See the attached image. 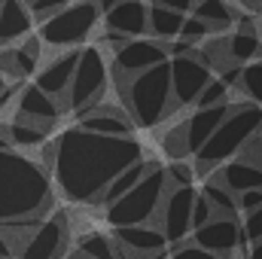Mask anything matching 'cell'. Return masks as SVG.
<instances>
[{"label": "cell", "mask_w": 262, "mask_h": 259, "mask_svg": "<svg viewBox=\"0 0 262 259\" xmlns=\"http://www.w3.org/2000/svg\"><path fill=\"white\" fill-rule=\"evenodd\" d=\"M143 162L134 137H101L82 128L61 131L46 143V171L52 186L73 204H98L104 189L131 165Z\"/></svg>", "instance_id": "obj_1"}, {"label": "cell", "mask_w": 262, "mask_h": 259, "mask_svg": "<svg viewBox=\"0 0 262 259\" xmlns=\"http://www.w3.org/2000/svg\"><path fill=\"white\" fill-rule=\"evenodd\" d=\"M55 207V186L43 162L18 149L0 153V226L40 223Z\"/></svg>", "instance_id": "obj_2"}, {"label": "cell", "mask_w": 262, "mask_h": 259, "mask_svg": "<svg viewBox=\"0 0 262 259\" xmlns=\"http://www.w3.org/2000/svg\"><path fill=\"white\" fill-rule=\"evenodd\" d=\"M262 134V107L256 104H232L229 116L220 122V128L210 134V140L195 153V174H210L220 165L232 162L238 153H244Z\"/></svg>", "instance_id": "obj_3"}, {"label": "cell", "mask_w": 262, "mask_h": 259, "mask_svg": "<svg viewBox=\"0 0 262 259\" xmlns=\"http://www.w3.org/2000/svg\"><path fill=\"white\" fill-rule=\"evenodd\" d=\"M119 85H122L125 113H128V119L134 125L152 128L171 113V73H168V61L149 67V70H143L137 76L119 79Z\"/></svg>", "instance_id": "obj_4"}, {"label": "cell", "mask_w": 262, "mask_h": 259, "mask_svg": "<svg viewBox=\"0 0 262 259\" xmlns=\"http://www.w3.org/2000/svg\"><path fill=\"white\" fill-rule=\"evenodd\" d=\"M168 192V180L165 171L159 165H152L146 171V177L125 192L119 201H113L107 207V223L113 229H128V226H152L162 207V198Z\"/></svg>", "instance_id": "obj_5"}, {"label": "cell", "mask_w": 262, "mask_h": 259, "mask_svg": "<svg viewBox=\"0 0 262 259\" xmlns=\"http://www.w3.org/2000/svg\"><path fill=\"white\" fill-rule=\"evenodd\" d=\"M98 18L101 12L95 0H73L70 6H64L61 12H55L49 21L40 25V40L55 49H76L82 40H89Z\"/></svg>", "instance_id": "obj_6"}, {"label": "cell", "mask_w": 262, "mask_h": 259, "mask_svg": "<svg viewBox=\"0 0 262 259\" xmlns=\"http://www.w3.org/2000/svg\"><path fill=\"white\" fill-rule=\"evenodd\" d=\"M104 85H107V61H104V52L98 46L79 49V58H76L73 76H70V89H67V95H64L67 107L76 116L85 113L89 107L101 104Z\"/></svg>", "instance_id": "obj_7"}, {"label": "cell", "mask_w": 262, "mask_h": 259, "mask_svg": "<svg viewBox=\"0 0 262 259\" xmlns=\"http://www.w3.org/2000/svg\"><path fill=\"white\" fill-rule=\"evenodd\" d=\"M70 247V226H67V213H49L46 220L37 223V229L25 238V244L18 247V259H64Z\"/></svg>", "instance_id": "obj_8"}, {"label": "cell", "mask_w": 262, "mask_h": 259, "mask_svg": "<svg viewBox=\"0 0 262 259\" xmlns=\"http://www.w3.org/2000/svg\"><path fill=\"white\" fill-rule=\"evenodd\" d=\"M168 73H171V110L189 107L195 104L201 89L213 79L210 67L195 55H180V58H168Z\"/></svg>", "instance_id": "obj_9"}, {"label": "cell", "mask_w": 262, "mask_h": 259, "mask_svg": "<svg viewBox=\"0 0 262 259\" xmlns=\"http://www.w3.org/2000/svg\"><path fill=\"white\" fill-rule=\"evenodd\" d=\"M192 186H168V192L162 198L159 207V229L165 235L168 244H180L186 241V235L192 232V201H195Z\"/></svg>", "instance_id": "obj_10"}, {"label": "cell", "mask_w": 262, "mask_h": 259, "mask_svg": "<svg viewBox=\"0 0 262 259\" xmlns=\"http://www.w3.org/2000/svg\"><path fill=\"white\" fill-rule=\"evenodd\" d=\"M192 244L220 259H229L241 247V223L235 217H213L192 232Z\"/></svg>", "instance_id": "obj_11"}, {"label": "cell", "mask_w": 262, "mask_h": 259, "mask_svg": "<svg viewBox=\"0 0 262 259\" xmlns=\"http://www.w3.org/2000/svg\"><path fill=\"white\" fill-rule=\"evenodd\" d=\"M168 61V46L159 43V40H128L122 49H116V76L119 79H128L137 76L143 70L156 64H165Z\"/></svg>", "instance_id": "obj_12"}, {"label": "cell", "mask_w": 262, "mask_h": 259, "mask_svg": "<svg viewBox=\"0 0 262 259\" xmlns=\"http://www.w3.org/2000/svg\"><path fill=\"white\" fill-rule=\"evenodd\" d=\"M61 116V104L55 98H49L46 92H40L34 82L21 85L18 101H15V119H25L31 125H40L43 131H52V125Z\"/></svg>", "instance_id": "obj_13"}, {"label": "cell", "mask_w": 262, "mask_h": 259, "mask_svg": "<svg viewBox=\"0 0 262 259\" xmlns=\"http://www.w3.org/2000/svg\"><path fill=\"white\" fill-rule=\"evenodd\" d=\"M113 244L122 253H134L143 259H156L168 250V241L159 226H128V229H113Z\"/></svg>", "instance_id": "obj_14"}, {"label": "cell", "mask_w": 262, "mask_h": 259, "mask_svg": "<svg viewBox=\"0 0 262 259\" xmlns=\"http://www.w3.org/2000/svg\"><path fill=\"white\" fill-rule=\"evenodd\" d=\"M76 128L101 134V137H131L134 122L128 119L125 110H119V107H113V104H95V107H89L85 113H79Z\"/></svg>", "instance_id": "obj_15"}, {"label": "cell", "mask_w": 262, "mask_h": 259, "mask_svg": "<svg viewBox=\"0 0 262 259\" xmlns=\"http://www.w3.org/2000/svg\"><path fill=\"white\" fill-rule=\"evenodd\" d=\"M76 58H79V49H67V52H58L46 67L37 70V89L46 92L49 98H64L67 89H70V76H73V67H76Z\"/></svg>", "instance_id": "obj_16"}, {"label": "cell", "mask_w": 262, "mask_h": 259, "mask_svg": "<svg viewBox=\"0 0 262 259\" xmlns=\"http://www.w3.org/2000/svg\"><path fill=\"white\" fill-rule=\"evenodd\" d=\"M213 180H220L232 195L262 189V165L259 162H250V159H232V162L216 168Z\"/></svg>", "instance_id": "obj_17"}, {"label": "cell", "mask_w": 262, "mask_h": 259, "mask_svg": "<svg viewBox=\"0 0 262 259\" xmlns=\"http://www.w3.org/2000/svg\"><path fill=\"white\" fill-rule=\"evenodd\" d=\"M146 15H149V6L143 0H119L104 18H107V31H116L131 40L146 34Z\"/></svg>", "instance_id": "obj_18"}, {"label": "cell", "mask_w": 262, "mask_h": 259, "mask_svg": "<svg viewBox=\"0 0 262 259\" xmlns=\"http://www.w3.org/2000/svg\"><path fill=\"white\" fill-rule=\"evenodd\" d=\"M31 28H34V18H31V9L25 0H3L0 6V49H6L9 43L21 40V37H31Z\"/></svg>", "instance_id": "obj_19"}, {"label": "cell", "mask_w": 262, "mask_h": 259, "mask_svg": "<svg viewBox=\"0 0 262 259\" xmlns=\"http://www.w3.org/2000/svg\"><path fill=\"white\" fill-rule=\"evenodd\" d=\"M256 58H262V40L256 31H235L232 37H226V67L229 61L244 64Z\"/></svg>", "instance_id": "obj_20"}, {"label": "cell", "mask_w": 262, "mask_h": 259, "mask_svg": "<svg viewBox=\"0 0 262 259\" xmlns=\"http://www.w3.org/2000/svg\"><path fill=\"white\" fill-rule=\"evenodd\" d=\"M192 15L210 28V34L213 31H226V28L235 25V12H232V6L226 0H195Z\"/></svg>", "instance_id": "obj_21"}, {"label": "cell", "mask_w": 262, "mask_h": 259, "mask_svg": "<svg viewBox=\"0 0 262 259\" xmlns=\"http://www.w3.org/2000/svg\"><path fill=\"white\" fill-rule=\"evenodd\" d=\"M183 18H186V15L171 12V9H165V6H149V15H146V31H149L152 37H159V43H162V40H168V43H171L174 37H180Z\"/></svg>", "instance_id": "obj_22"}, {"label": "cell", "mask_w": 262, "mask_h": 259, "mask_svg": "<svg viewBox=\"0 0 262 259\" xmlns=\"http://www.w3.org/2000/svg\"><path fill=\"white\" fill-rule=\"evenodd\" d=\"M152 165H156V162H146V159H143V162L131 165L128 171H122V174H119V177H116V180H113V183H110V186L104 189V195H101V201H98V204L110 207L113 201H119L122 195L131 192V189H134V186H137V183H140V180L146 177V171H149Z\"/></svg>", "instance_id": "obj_23"}, {"label": "cell", "mask_w": 262, "mask_h": 259, "mask_svg": "<svg viewBox=\"0 0 262 259\" xmlns=\"http://www.w3.org/2000/svg\"><path fill=\"white\" fill-rule=\"evenodd\" d=\"M37 64H40V40L37 37H25L21 46L12 49V79L34 76Z\"/></svg>", "instance_id": "obj_24"}, {"label": "cell", "mask_w": 262, "mask_h": 259, "mask_svg": "<svg viewBox=\"0 0 262 259\" xmlns=\"http://www.w3.org/2000/svg\"><path fill=\"white\" fill-rule=\"evenodd\" d=\"M46 137H49V131H43L40 125H31V122H25V119L6 122V140H9V146L34 149V146H43Z\"/></svg>", "instance_id": "obj_25"}, {"label": "cell", "mask_w": 262, "mask_h": 259, "mask_svg": "<svg viewBox=\"0 0 262 259\" xmlns=\"http://www.w3.org/2000/svg\"><path fill=\"white\" fill-rule=\"evenodd\" d=\"M201 195L207 198V204L213 207V217H235V210H238V201H235V195L229 192L220 180H207L204 186H201Z\"/></svg>", "instance_id": "obj_26"}, {"label": "cell", "mask_w": 262, "mask_h": 259, "mask_svg": "<svg viewBox=\"0 0 262 259\" xmlns=\"http://www.w3.org/2000/svg\"><path fill=\"white\" fill-rule=\"evenodd\" d=\"M76 256L79 259H119L113 238H107V235H85V238H79Z\"/></svg>", "instance_id": "obj_27"}, {"label": "cell", "mask_w": 262, "mask_h": 259, "mask_svg": "<svg viewBox=\"0 0 262 259\" xmlns=\"http://www.w3.org/2000/svg\"><path fill=\"white\" fill-rule=\"evenodd\" d=\"M238 89L250 98V104L262 107V58H256V61H250V64L241 67Z\"/></svg>", "instance_id": "obj_28"}, {"label": "cell", "mask_w": 262, "mask_h": 259, "mask_svg": "<svg viewBox=\"0 0 262 259\" xmlns=\"http://www.w3.org/2000/svg\"><path fill=\"white\" fill-rule=\"evenodd\" d=\"M220 104H229V89L220 82V79H210L201 95L195 98V110H207V107H220Z\"/></svg>", "instance_id": "obj_29"}, {"label": "cell", "mask_w": 262, "mask_h": 259, "mask_svg": "<svg viewBox=\"0 0 262 259\" xmlns=\"http://www.w3.org/2000/svg\"><path fill=\"white\" fill-rule=\"evenodd\" d=\"M73 0H28V9H31V18L43 25V21H49L55 12H61Z\"/></svg>", "instance_id": "obj_30"}, {"label": "cell", "mask_w": 262, "mask_h": 259, "mask_svg": "<svg viewBox=\"0 0 262 259\" xmlns=\"http://www.w3.org/2000/svg\"><path fill=\"white\" fill-rule=\"evenodd\" d=\"M165 171V180H168V186L174 189V186H192V180H195V171H192V165H186V162H171L168 168H162Z\"/></svg>", "instance_id": "obj_31"}, {"label": "cell", "mask_w": 262, "mask_h": 259, "mask_svg": "<svg viewBox=\"0 0 262 259\" xmlns=\"http://www.w3.org/2000/svg\"><path fill=\"white\" fill-rule=\"evenodd\" d=\"M241 241H250V244L262 241V207L250 210V213H244V223H241Z\"/></svg>", "instance_id": "obj_32"}, {"label": "cell", "mask_w": 262, "mask_h": 259, "mask_svg": "<svg viewBox=\"0 0 262 259\" xmlns=\"http://www.w3.org/2000/svg\"><path fill=\"white\" fill-rule=\"evenodd\" d=\"M210 34V28L204 25V21H198L195 15H186L183 18V28H180V40H189L192 46H195L198 40H204Z\"/></svg>", "instance_id": "obj_33"}, {"label": "cell", "mask_w": 262, "mask_h": 259, "mask_svg": "<svg viewBox=\"0 0 262 259\" xmlns=\"http://www.w3.org/2000/svg\"><path fill=\"white\" fill-rule=\"evenodd\" d=\"M210 220H213V207L207 204V198H204V195L198 192L195 201H192V232L201 229L204 223H210Z\"/></svg>", "instance_id": "obj_34"}, {"label": "cell", "mask_w": 262, "mask_h": 259, "mask_svg": "<svg viewBox=\"0 0 262 259\" xmlns=\"http://www.w3.org/2000/svg\"><path fill=\"white\" fill-rule=\"evenodd\" d=\"M168 259H220V256H213V253L201 250V247H195V244L189 241V244H180V247H177Z\"/></svg>", "instance_id": "obj_35"}, {"label": "cell", "mask_w": 262, "mask_h": 259, "mask_svg": "<svg viewBox=\"0 0 262 259\" xmlns=\"http://www.w3.org/2000/svg\"><path fill=\"white\" fill-rule=\"evenodd\" d=\"M235 201H238V210L250 213V210H256V207H262V189H250V192L235 195Z\"/></svg>", "instance_id": "obj_36"}, {"label": "cell", "mask_w": 262, "mask_h": 259, "mask_svg": "<svg viewBox=\"0 0 262 259\" xmlns=\"http://www.w3.org/2000/svg\"><path fill=\"white\" fill-rule=\"evenodd\" d=\"M152 6H165V9H171V12L186 15V12H192L195 0H152Z\"/></svg>", "instance_id": "obj_37"}, {"label": "cell", "mask_w": 262, "mask_h": 259, "mask_svg": "<svg viewBox=\"0 0 262 259\" xmlns=\"http://www.w3.org/2000/svg\"><path fill=\"white\" fill-rule=\"evenodd\" d=\"M0 259H15V250H12V244L3 232H0Z\"/></svg>", "instance_id": "obj_38"}, {"label": "cell", "mask_w": 262, "mask_h": 259, "mask_svg": "<svg viewBox=\"0 0 262 259\" xmlns=\"http://www.w3.org/2000/svg\"><path fill=\"white\" fill-rule=\"evenodd\" d=\"M116 3H119V0H95V6H98V12H101V15H107Z\"/></svg>", "instance_id": "obj_39"}, {"label": "cell", "mask_w": 262, "mask_h": 259, "mask_svg": "<svg viewBox=\"0 0 262 259\" xmlns=\"http://www.w3.org/2000/svg\"><path fill=\"white\" fill-rule=\"evenodd\" d=\"M3 149H12L9 140H6V122H0V153H3Z\"/></svg>", "instance_id": "obj_40"}, {"label": "cell", "mask_w": 262, "mask_h": 259, "mask_svg": "<svg viewBox=\"0 0 262 259\" xmlns=\"http://www.w3.org/2000/svg\"><path fill=\"white\" fill-rule=\"evenodd\" d=\"M250 259H262V241H256V244L250 247Z\"/></svg>", "instance_id": "obj_41"}, {"label": "cell", "mask_w": 262, "mask_h": 259, "mask_svg": "<svg viewBox=\"0 0 262 259\" xmlns=\"http://www.w3.org/2000/svg\"><path fill=\"white\" fill-rule=\"evenodd\" d=\"M241 3H244L247 9H253V12H256V9H262V0H241Z\"/></svg>", "instance_id": "obj_42"}, {"label": "cell", "mask_w": 262, "mask_h": 259, "mask_svg": "<svg viewBox=\"0 0 262 259\" xmlns=\"http://www.w3.org/2000/svg\"><path fill=\"white\" fill-rule=\"evenodd\" d=\"M3 89H6V79H3V76H0V92H3Z\"/></svg>", "instance_id": "obj_43"}, {"label": "cell", "mask_w": 262, "mask_h": 259, "mask_svg": "<svg viewBox=\"0 0 262 259\" xmlns=\"http://www.w3.org/2000/svg\"><path fill=\"white\" fill-rule=\"evenodd\" d=\"M156 259H168V256H165V253H162V256H156Z\"/></svg>", "instance_id": "obj_44"}, {"label": "cell", "mask_w": 262, "mask_h": 259, "mask_svg": "<svg viewBox=\"0 0 262 259\" xmlns=\"http://www.w3.org/2000/svg\"><path fill=\"white\" fill-rule=\"evenodd\" d=\"M0 6H3V0H0Z\"/></svg>", "instance_id": "obj_45"}, {"label": "cell", "mask_w": 262, "mask_h": 259, "mask_svg": "<svg viewBox=\"0 0 262 259\" xmlns=\"http://www.w3.org/2000/svg\"><path fill=\"white\" fill-rule=\"evenodd\" d=\"M73 259H79V256H73Z\"/></svg>", "instance_id": "obj_46"}, {"label": "cell", "mask_w": 262, "mask_h": 259, "mask_svg": "<svg viewBox=\"0 0 262 259\" xmlns=\"http://www.w3.org/2000/svg\"><path fill=\"white\" fill-rule=\"evenodd\" d=\"M25 3H28V0H25Z\"/></svg>", "instance_id": "obj_47"}]
</instances>
